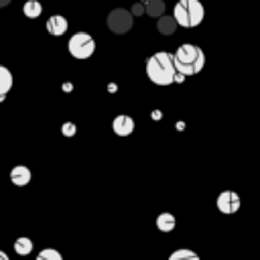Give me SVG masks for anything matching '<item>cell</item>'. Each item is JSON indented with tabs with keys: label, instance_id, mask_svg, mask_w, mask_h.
<instances>
[{
	"label": "cell",
	"instance_id": "cell-7",
	"mask_svg": "<svg viewBox=\"0 0 260 260\" xmlns=\"http://www.w3.org/2000/svg\"><path fill=\"white\" fill-rule=\"evenodd\" d=\"M112 130H114L118 136H130V134L134 132V120H132L130 116H126V114H120V116L114 118Z\"/></svg>",
	"mask_w": 260,
	"mask_h": 260
},
{
	"label": "cell",
	"instance_id": "cell-11",
	"mask_svg": "<svg viewBox=\"0 0 260 260\" xmlns=\"http://www.w3.org/2000/svg\"><path fill=\"white\" fill-rule=\"evenodd\" d=\"M175 215L173 213H169V211H162L158 217H156V228L160 230V232H173L175 230Z\"/></svg>",
	"mask_w": 260,
	"mask_h": 260
},
{
	"label": "cell",
	"instance_id": "cell-5",
	"mask_svg": "<svg viewBox=\"0 0 260 260\" xmlns=\"http://www.w3.org/2000/svg\"><path fill=\"white\" fill-rule=\"evenodd\" d=\"M108 28L114 32V35H124L132 28L134 24V16L130 10L126 8H114L110 14H108Z\"/></svg>",
	"mask_w": 260,
	"mask_h": 260
},
{
	"label": "cell",
	"instance_id": "cell-10",
	"mask_svg": "<svg viewBox=\"0 0 260 260\" xmlns=\"http://www.w3.org/2000/svg\"><path fill=\"white\" fill-rule=\"evenodd\" d=\"M142 4H144V12L156 20L165 14V2L162 0H142Z\"/></svg>",
	"mask_w": 260,
	"mask_h": 260
},
{
	"label": "cell",
	"instance_id": "cell-16",
	"mask_svg": "<svg viewBox=\"0 0 260 260\" xmlns=\"http://www.w3.org/2000/svg\"><path fill=\"white\" fill-rule=\"evenodd\" d=\"M167 260H201L193 250H189V248H179V250H175Z\"/></svg>",
	"mask_w": 260,
	"mask_h": 260
},
{
	"label": "cell",
	"instance_id": "cell-15",
	"mask_svg": "<svg viewBox=\"0 0 260 260\" xmlns=\"http://www.w3.org/2000/svg\"><path fill=\"white\" fill-rule=\"evenodd\" d=\"M22 12H24L26 18H37V16H41L43 6H41L39 0H26L24 6H22Z\"/></svg>",
	"mask_w": 260,
	"mask_h": 260
},
{
	"label": "cell",
	"instance_id": "cell-4",
	"mask_svg": "<svg viewBox=\"0 0 260 260\" xmlns=\"http://www.w3.org/2000/svg\"><path fill=\"white\" fill-rule=\"evenodd\" d=\"M67 49H69L71 57H75V59H87L95 51V41H93V37L89 32H75L69 39Z\"/></svg>",
	"mask_w": 260,
	"mask_h": 260
},
{
	"label": "cell",
	"instance_id": "cell-3",
	"mask_svg": "<svg viewBox=\"0 0 260 260\" xmlns=\"http://www.w3.org/2000/svg\"><path fill=\"white\" fill-rule=\"evenodd\" d=\"M203 14L205 10L199 0H179L173 8V18L177 20L179 26H185V28H193L201 24Z\"/></svg>",
	"mask_w": 260,
	"mask_h": 260
},
{
	"label": "cell",
	"instance_id": "cell-18",
	"mask_svg": "<svg viewBox=\"0 0 260 260\" xmlns=\"http://www.w3.org/2000/svg\"><path fill=\"white\" fill-rule=\"evenodd\" d=\"M132 16H140V14H144V4L142 2H136L134 6H132Z\"/></svg>",
	"mask_w": 260,
	"mask_h": 260
},
{
	"label": "cell",
	"instance_id": "cell-17",
	"mask_svg": "<svg viewBox=\"0 0 260 260\" xmlns=\"http://www.w3.org/2000/svg\"><path fill=\"white\" fill-rule=\"evenodd\" d=\"M37 260H63V256H61V252H57L55 248H45V250L39 252Z\"/></svg>",
	"mask_w": 260,
	"mask_h": 260
},
{
	"label": "cell",
	"instance_id": "cell-1",
	"mask_svg": "<svg viewBox=\"0 0 260 260\" xmlns=\"http://www.w3.org/2000/svg\"><path fill=\"white\" fill-rule=\"evenodd\" d=\"M175 61H173V55L167 53V51H158L154 55L148 57L146 61V75L152 83L156 85H171L175 83Z\"/></svg>",
	"mask_w": 260,
	"mask_h": 260
},
{
	"label": "cell",
	"instance_id": "cell-19",
	"mask_svg": "<svg viewBox=\"0 0 260 260\" xmlns=\"http://www.w3.org/2000/svg\"><path fill=\"white\" fill-rule=\"evenodd\" d=\"M63 134H65V136H73V134H75V124H71V122L63 124Z\"/></svg>",
	"mask_w": 260,
	"mask_h": 260
},
{
	"label": "cell",
	"instance_id": "cell-9",
	"mask_svg": "<svg viewBox=\"0 0 260 260\" xmlns=\"http://www.w3.org/2000/svg\"><path fill=\"white\" fill-rule=\"evenodd\" d=\"M47 30H49L53 37L65 35V30H67V20H65V16H61V14L49 16V20H47Z\"/></svg>",
	"mask_w": 260,
	"mask_h": 260
},
{
	"label": "cell",
	"instance_id": "cell-2",
	"mask_svg": "<svg viewBox=\"0 0 260 260\" xmlns=\"http://www.w3.org/2000/svg\"><path fill=\"white\" fill-rule=\"evenodd\" d=\"M173 61H175V69L181 73V75H195L203 69L205 65V55L203 51L197 47V45H191V43H185L181 45L175 53H173Z\"/></svg>",
	"mask_w": 260,
	"mask_h": 260
},
{
	"label": "cell",
	"instance_id": "cell-22",
	"mask_svg": "<svg viewBox=\"0 0 260 260\" xmlns=\"http://www.w3.org/2000/svg\"><path fill=\"white\" fill-rule=\"evenodd\" d=\"M0 260H8V256H6V254H4L2 250H0Z\"/></svg>",
	"mask_w": 260,
	"mask_h": 260
},
{
	"label": "cell",
	"instance_id": "cell-14",
	"mask_svg": "<svg viewBox=\"0 0 260 260\" xmlns=\"http://www.w3.org/2000/svg\"><path fill=\"white\" fill-rule=\"evenodd\" d=\"M10 87H12V73L4 65H0V100L10 91Z\"/></svg>",
	"mask_w": 260,
	"mask_h": 260
},
{
	"label": "cell",
	"instance_id": "cell-13",
	"mask_svg": "<svg viewBox=\"0 0 260 260\" xmlns=\"http://www.w3.org/2000/svg\"><path fill=\"white\" fill-rule=\"evenodd\" d=\"M14 252H16L18 256H28V254L32 252V240L26 238V236L16 238V240H14Z\"/></svg>",
	"mask_w": 260,
	"mask_h": 260
},
{
	"label": "cell",
	"instance_id": "cell-8",
	"mask_svg": "<svg viewBox=\"0 0 260 260\" xmlns=\"http://www.w3.org/2000/svg\"><path fill=\"white\" fill-rule=\"evenodd\" d=\"M30 179H32L30 169L24 167V165H16V167L10 171V181H12L16 187H24V185H28Z\"/></svg>",
	"mask_w": 260,
	"mask_h": 260
},
{
	"label": "cell",
	"instance_id": "cell-21",
	"mask_svg": "<svg viewBox=\"0 0 260 260\" xmlns=\"http://www.w3.org/2000/svg\"><path fill=\"white\" fill-rule=\"evenodd\" d=\"M10 2H12V0H0V8H2V6H8Z\"/></svg>",
	"mask_w": 260,
	"mask_h": 260
},
{
	"label": "cell",
	"instance_id": "cell-20",
	"mask_svg": "<svg viewBox=\"0 0 260 260\" xmlns=\"http://www.w3.org/2000/svg\"><path fill=\"white\" fill-rule=\"evenodd\" d=\"M183 79H185V75H181L179 71L175 73V83H183Z\"/></svg>",
	"mask_w": 260,
	"mask_h": 260
},
{
	"label": "cell",
	"instance_id": "cell-6",
	"mask_svg": "<svg viewBox=\"0 0 260 260\" xmlns=\"http://www.w3.org/2000/svg\"><path fill=\"white\" fill-rule=\"evenodd\" d=\"M215 203H217V209L221 213L232 215V213H236L240 209V195L234 193V191H223V193L217 195V201Z\"/></svg>",
	"mask_w": 260,
	"mask_h": 260
},
{
	"label": "cell",
	"instance_id": "cell-12",
	"mask_svg": "<svg viewBox=\"0 0 260 260\" xmlns=\"http://www.w3.org/2000/svg\"><path fill=\"white\" fill-rule=\"evenodd\" d=\"M156 28H158V32H162V35H173L175 28H177V20H175L173 16L162 14V16L158 18V22H156Z\"/></svg>",
	"mask_w": 260,
	"mask_h": 260
}]
</instances>
